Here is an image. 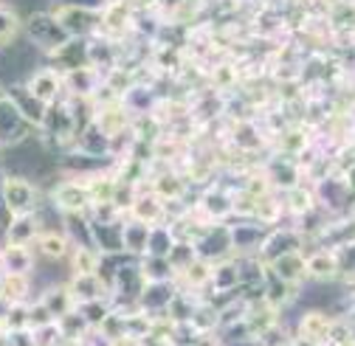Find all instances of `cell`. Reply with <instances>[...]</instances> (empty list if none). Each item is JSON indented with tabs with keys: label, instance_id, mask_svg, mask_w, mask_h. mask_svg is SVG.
<instances>
[{
	"label": "cell",
	"instance_id": "6da1fadb",
	"mask_svg": "<svg viewBox=\"0 0 355 346\" xmlns=\"http://www.w3.org/2000/svg\"><path fill=\"white\" fill-rule=\"evenodd\" d=\"M23 34L28 37V42L40 46L46 54L57 51L60 46H65V42L71 39V34L60 26V20L54 17V12H51V9L26 15V20H23Z\"/></svg>",
	"mask_w": 355,
	"mask_h": 346
},
{
	"label": "cell",
	"instance_id": "7a4b0ae2",
	"mask_svg": "<svg viewBox=\"0 0 355 346\" xmlns=\"http://www.w3.org/2000/svg\"><path fill=\"white\" fill-rule=\"evenodd\" d=\"M0 203L6 206V211H12V217H23L37 206V189L20 175H6L0 181Z\"/></svg>",
	"mask_w": 355,
	"mask_h": 346
},
{
	"label": "cell",
	"instance_id": "3957f363",
	"mask_svg": "<svg viewBox=\"0 0 355 346\" xmlns=\"http://www.w3.org/2000/svg\"><path fill=\"white\" fill-rule=\"evenodd\" d=\"M51 12L71 37H91L102 26L99 12H87V9H76V6H60V3H51Z\"/></svg>",
	"mask_w": 355,
	"mask_h": 346
},
{
	"label": "cell",
	"instance_id": "277c9868",
	"mask_svg": "<svg viewBox=\"0 0 355 346\" xmlns=\"http://www.w3.org/2000/svg\"><path fill=\"white\" fill-rule=\"evenodd\" d=\"M28 129H31V124L20 116L15 102L9 96L0 99V147H15V144L26 141Z\"/></svg>",
	"mask_w": 355,
	"mask_h": 346
},
{
	"label": "cell",
	"instance_id": "5b68a950",
	"mask_svg": "<svg viewBox=\"0 0 355 346\" xmlns=\"http://www.w3.org/2000/svg\"><path fill=\"white\" fill-rule=\"evenodd\" d=\"M62 76H60V71H54V68H37L31 76H28V82H26V88H28V93L34 96V99H40L42 104H54V99L60 96V91H62Z\"/></svg>",
	"mask_w": 355,
	"mask_h": 346
},
{
	"label": "cell",
	"instance_id": "8992f818",
	"mask_svg": "<svg viewBox=\"0 0 355 346\" xmlns=\"http://www.w3.org/2000/svg\"><path fill=\"white\" fill-rule=\"evenodd\" d=\"M54 203L65 211V214H79L85 211L87 206H91V192H87V186L76 183V181H65L57 192H54Z\"/></svg>",
	"mask_w": 355,
	"mask_h": 346
},
{
	"label": "cell",
	"instance_id": "52a82bcc",
	"mask_svg": "<svg viewBox=\"0 0 355 346\" xmlns=\"http://www.w3.org/2000/svg\"><path fill=\"white\" fill-rule=\"evenodd\" d=\"M20 31H23V17H20V12H17L15 6H9V3H3V0H0V51L12 48L15 42H17V37H20Z\"/></svg>",
	"mask_w": 355,
	"mask_h": 346
},
{
	"label": "cell",
	"instance_id": "ba28073f",
	"mask_svg": "<svg viewBox=\"0 0 355 346\" xmlns=\"http://www.w3.org/2000/svg\"><path fill=\"white\" fill-rule=\"evenodd\" d=\"M37 237H40V228H37L34 214L12 217V223L6 226V242L12 245H28V242H37Z\"/></svg>",
	"mask_w": 355,
	"mask_h": 346
},
{
	"label": "cell",
	"instance_id": "9c48e42d",
	"mask_svg": "<svg viewBox=\"0 0 355 346\" xmlns=\"http://www.w3.org/2000/svg\"><path fill=\"white\" fill-rule=\"evenodd\" d=\"M0 262H3L6 273H15V276H26L28 268H31V253H28V245H6L0 251Z\"/></svg>",
	"mask_w": 355,
	"mask_h": 346
},
{
	"label": "cell",
	"instance_id": "30bf717a",
	"mask_svg": "<svg viewBox=\"0 0 355 346\" xmlns=\"http://www.w3.org/2000/svg\"><path fill=\"white\" fill-rule=\"evenodd\" d=\"M271 271L277 273V279H282V282H293V279H299V276L307 271V262H304V259H302L296 251H291V253H282V256L274 259Z\"/></svg>",
	"mask_w": 355,
	"mask_h": 346
},
{
	"label": "cell",
	"instance_id": "8fae6325",
	"mask_svg": "<svg viewBox=\"0 0 355 346\" xmlns=\"http://www.w3.org/2000/svg\"><path fill=\"white\" fill-rule=\"evenodd\" d=\"M65 84L73 96H91L94 93V71L91 68H73V71H65Z\"/></svg>",
	"mask_w": 355,
	"mask_h": 346
},
{
	"label": "cell",
	"instance_id": "7c38bea8",
	"mask_svg": "<svg viewBox=\"0 0 355 346\" xmlns=\"http://www.w3.org/2000/svg\"><path fill=\"white\" fill-rule=\"evenodd\" d=\"M130 211H132V220H139L144 226L155 223L161 217V197H155V194L136 197V200H132V206H130Z\"/></svg>",
	"mask_w": 355,
	"mask_h": 346
},
{
	"label": "cell",
	"instance_id": "4fadbf2b",
	"mask_svg": "<svg viewBox=\"0 0 355 346\" xmlns=\"http://www.w3.org/2000/svg\"><path fill=\"white\" fill-rule=\"evenodd\" d=\"M68 237H62V234H42L40 231V237H37V248L46 253V256H51V259H60V256H65L68 253Z\"/></svg>",
	"mask_w": 355,
	"mask_h": 346
},
{
	"label": "cell",
	"instance_id": "5bb4252c",
	"mask_svg": "<svg viewBox=\"0 0 355 346\" xmlns=\"http://www.w3.org/2000/svg\"><path fill=\"white\" fill-rule=\"evenodd\" d=\"M73 293L79 298H87V301H96L102 295V282L96 279V273H79L73 279Z\"/></svg>",
	"mask_w": 355,
	"mask_h": 346
},
{
	"label": "cell",
	"instance_id": "9a60e30c",
	"mask_svg": "<svg viewBox=\"0 0 355 346\" xmlns=\"http://www.w3.org/2000/svg\"><path fill=\"white\" fill-rule=\"evenodd\" d=\"M336 256H330V253H316L313 259H307V271L313 273L316 279H330L333 273H336Z\"/></svg>",
	"mask_w": 355,
	"mask_h": 346
},
{
	"label": "cell",
	"instance_id": "2e32d148",
	"mask_svg": "<svg viewBox=\"0 0 355 346\" xmlns=\"http://www.w3.org/2000/svg\"><path fill=\"white\" fill-rule=\"evenodd\" d=\"M54 3H60V6H76V9H87V12H105L113 0H54Z\"/></svg>",
	"mask_w": 355,
	"mask_h": 346
},
{
	"label": "cell",
	"instance_id": "e0dca14e",
	"mask_svg": "<svg viewBox=\"0 0 355 346\" xmlns=\"http://www.w3.org/2000/svg\"><path fill=\"white\" fill-rule=\"evenodd\" d=\"M76 271L79 273H96V256L87 253L85 248L76 251Z\"/></svg>",
	"mask_w": 355,
	"mask_h": 346
},
{
	"label": "cell",
	"instance_id": "ac0fdd59",
	"mask_svg": "<svg viewBox=\"0 0 355 346\" xmlns=\"http://www.w3.org/2000/svg\"><path fill=\"white\" fill-rule=\"evenodd\" d=\"M124 3L132 9V15H136V12H150L155 3H161V0H124Z\"/></svg>",
	"mask_w": 355,
	"mask_h": 346
}]
</instances>
